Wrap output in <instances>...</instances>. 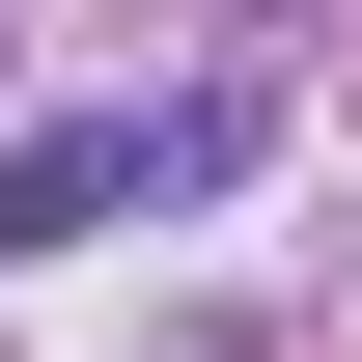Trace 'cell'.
Instances as JSON below:
<instances>
[{
  "mask_svg": "<svg viewBox=\"0 0 362 362\" xmlns=\"http://www.w3.org/2000/svg\"><path fill=\"white\" fill-rule=\"evenodd\" d=\"M279 139V84H168V112H28L0 139V279L28 251H84V223H168V195H223Z\"/></svg>",
  "mask_w": 362,
  "mask_h": 362,
  "instance_id": "obj_1",
  "label": "cell"
}]
</instances>
